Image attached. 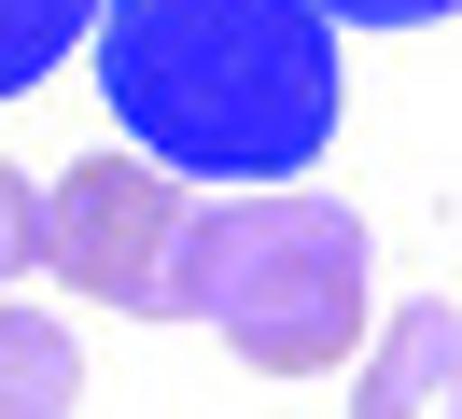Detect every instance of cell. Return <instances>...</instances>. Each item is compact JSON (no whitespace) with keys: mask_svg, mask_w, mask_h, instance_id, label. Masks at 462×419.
Here are the masks:
<instances>
[{"mask_svg":"<svg viewBox=\"0 0 462 419\" xmlns=\"http://www.w3.org/2000/svg\"><path fill=\"white\" fill-rule=\"evenodd\" d=\"M98 98L169 182H294L337 140L322 0H98Z\"/></svg>","mask_w":462,"mask_h":419,"instance_id":"6da1fadb","label":"cell"},{"mask_svg":"<svg viewBox=\"0 0 462 419\" xmlns=\"http://www.w3.org/2000/svg\"><path fill=\"white\" fill-rule=\"evenodd\" d=\"M169 322H210L253 378H337L365 335V210L350 196H210L182 223Z\"/></svg>","mask_w":462,"mask_h":419,"instance_id":"7a4b0ae2","label":"cell"},{"mask_svg":"<svg viewBox=\"0 0 462 419\" xmlns=\"http://www.w3.org/2000/svg\"><path fill=\"white\" fill-rule=\"evenodd\" d=\"M182 223H197V196H182L154 154H85L70 182H42V266H57L85 307H141V322H169Z\"/></svg>","mask_w":462,"mask_h":419,"instance_id":"3957f363","label":"cell"},{"mask_svg":"<svg viewBox=\"0 0 462 419\" xmlns=\"http://www.w3.org/2000/svg\"><path fill=\"white\" fill-rule=\"evenodd\" d=\"M350 419H462V307H393V335L350 378Z\"/></svg>","mask_w":462,"mask_h":419,"instance_id":"277c9868","label":"cell"},{"mask_svg":"<svg viewBox=\"0 0 462 419\" xmlns=\"http://www.w3.org/2000/svg\"><path fill=\"white\" fill-rule=\"evenodd\" d=\"M85 405V350L42 307H0V419H70Z\"/></svg>","mask_w":462,"mask_h":419,"instance_id":"5b68a950","label":"cell"},{"mask_svg":"<svg viewBox=\"0 0 462 419\" xmlns=\"http://www.w3.org/2000/svg\"><path fill=\"white\" fill-rule=\"evenodd\" d=\"M85 42H98V0H0V98L57 84Z\"/></svg>","mask_w":462,"mask_h":419,"instance_id":"8992f818","label":"cell"},{"mask_svg":"<svg viewBox=\"0 0 462 419\" xmlns=\"http://www.w3.org/2000/svg\"><path fill=\"white\" fill-rule=\"evenodd\" d=\"M42 266V182H14V154H0V294Z\"/></svg>","mask_w":462,"mask_h":419,"instance_id":"52a82bcc","label":"cell"},{"mask_svg":"<svg viewBox=\"0 0 462 419\" xmlns=\"http://www.w3.org/2000/svg\"><path fill=\"white\" fill-rule=\"evenodd\" d=\"M337 28H434V14H462V0H322Z\"/></svg>","mask_w":462,"mask_h":419,"instance_id":"ba28073f","label":"cell"}]
</instances>
